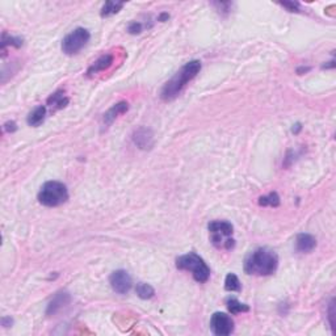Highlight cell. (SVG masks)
I'll use <instances>...</instances> for the list:
<instances>
[{
    "mask_svg": "<svg viewBox=\"0 0 336 336\" xmlns=\"http://www.w3.org/2000/svg\"><path fill=\"white\" fill-rule=\"evenodd\" d=\"M279 256L268 247H260L252 251L244 260V272L253 276H270L277 270Z\"/></svg>",
    "mask_w": 336,
    "mask_h": 336,
    "instance_id": "6da1fadb",
    "label": "cell"
},
{
    "mask_svg": "<svg viewBox=\"0 0 336 336\" xmlns=\"http://www.w3.org/2000/svg\"><path fill=\"white\" fill-rule=\"evenodd\" d=\"M200 71H201V62L197 59L185 63L167 83L164 84L162 92H160V99L164 101H172L173 99H176L180 95L186 84L189 83L190 80L195 79Z\"/></svg>",
    "mask_w": 336,
    "mask_h": 336,
    "instance_id": "7a4b0ae2",
    "label": "cell"
},
{
    "mask_svg": "<svg viewBox=\"0 0 336 336\" xmlns=\"http://www.w3.org/2000/svg\"><path fill=\"white\" fill-rule=\"evenodd\" d=\"M176 268L190 272L193 279L200 284L206 283L210 277V268L202 257L199 256L195 252H189V253L177 257Z\"/></svg>",
    "mask_w": 336,
    "mask_h": 336,
    "instance_id": "3957f363",
    "label": "cell"
},
{
    "mask_svg": "<svg viewBox=\"0 0 336 336\" xmlns=\"http://www.w3.org/2000/svg\"><path fill=\"white\" fill-rule=\"evenodd\" d=\"M68 200V190L67 186L61 182H46L41 186L38 192V201L44 206L48 208H55L62 205Z\"/></svg>",
    "mask_w": 336,
    "mask_h": 336,
    "instance_id": "277c9868",
    "label": "cell"
},
{
    "mask_svg": "<svg viewBox=\"0 0 336 336\" xmlns=\"http://www.w3.org/2000/svg\"><path fill=\"white\" fill-rule=\"evenodd\" d=\"M210 231V240L214 247L218 250H227L230 251L235 247V240L230 238L234 233V227L227 221H213L208 226Z\"/></svg>",
    "mask_w": 336,
    "mask_h": 336,
    "instance_id": "5b68a950",
    "label": "cell"
},
{
    "mask_svg": "<svg viewBox=\"0 0 336 336\" xmlns=\"http://www.w3.org/2000/svg\"><path fill=\"white\" fill-rule=\"evenodd\" d=\"M89 38H91V34L87 29L76 28L63 38L62 51L66 55H75L88 44Z\"/></svg>",
    "mask_w": 336,
    "mask_h": 336,
    "instance_id": "8992f818",
    "label": "cell"
},
{
    "mask_svg": "<svg viewBox=\"0 0 336 336\" xmlns=\"http://www.w3.org/2000/svg\"><path fill=\"white\" fill-rule=\"evenodd\" d=\"M210 330L217 336L231 335L234 332V320L226 313H214L210 318Z\"/></svg>",
    "mask_w": 336,
    "mask_h": 336,
    "instance_id": "52a82bcc",
    "label": "cell"
},
{
    "mask_svg": "<svg viewBox=\"0 0 336 336\" xmlns=\"http://www.w3.org/2000/svg\"><path fill=\"white\" fill-rule=\"evenodd\" d=\"M109 283H111L112 289L118 294H126L130 292V289L133 286L132 277L125 269L115 270L109 277Z\"/></svg>",
    "mask_w": 336,
    "mask_h": 336,
    "instance_id": "ba28073f",
    "label": "cell"
},
{
    "mask_svg": "<svg viewBox=\"0 0 336 336\" xmlns=\"http://www.w3.org/2000/svg\"><path fill=\"white\" fill-rule=\"evenodd\" d=\"M134 145L141 150H151L154 147V133L149 128H138L132 135Z\"/></svg>",
    "mask_w": 336,
    "mask_h": 336,
    "instance_id": "9c48e42d",
    "label": "cell"
},
{
    "mask_svg": "<svg viewBox=\"0 0 336 336\" xmlns=\"http://www.w3.org/2000/svg\"><path fill=\"white\" fill-rule=\"evenodd\" d=\"M70 301H71L70 293H67L66 290H61V292H58L57 294L53 297V300L49 302L48 309H46V315H49V317L55 315L59 310H62L65 306L68 305Z\"/></svg>",
    "mask_w": 336,
    "mask_h": 336,
    "instance_id": "30bf717a",
    "label": "cell"
},
{
    "mask_svg": "<svg viewBox=\"0 0 336 336\" xmlns=\"http://www.w3.org/2000/svg\"><path fill=\"white\" fill-rule=\"evenodd\" d=\"M317 247V239L313 235L301 233L296 238V250L302 253H309Z\"/></svg>",
    "mask_w": 336,
    "mask_h": 336,
    "instance_id": "8fae6325",
    "label": "cell"
},
{
    "mask_svg": "<svg viewBox=\"0 0 336 336\" xmlns=\"http://www.w3.org/2000/svg\"><path fill=\"white\" fill-rule=\"evenodd\" d=\"M129 109V104L126 101H119L117 104L112 106L109 111L106 112L104 117H102V122H104V126H109V125L113 124L119 115H124L126 113Z\"/></svg>",
    "mask_w": 336,
    "mask_h": 336,
    "instance_id": "7c38bea8",
    "label": "cell"
},
{
    "mask_svg": "<svg viewBox=\"0 0 336 336\" xmlns=\"http://www.w3.org/2000/svg\"><path fill=\"white\" fill-rule=\"evenodd\" d=\"M112 63H113V55L112 54H104L89 66V68L87 70V75L93 76L99 74V72H101V71H105L106 68H109L112 66Z\"/></svg>",
    "mask_w": 336,
    "mask_h": 336,
    "instance_id": "4fadbf2b",
    "label": "cell"
},
{
    "mask_svg": "<svg viewBox=\"0 0 336 336\" xmlns=\"http://www.w3.org/2000/svg\"><path fill=\"white\" fill-rule=\"evenodd\" d=\"M68 98L65 95V91L59 89L57 92H54L49 99H48V105L53 109V111H57V109H62L68 104Z\"/></svg>",
    "mask_w": 336,
    "mask_h": 336,
    "instance_id": "5bb4252c",
    "label": "cell"
},
{
    "mask_svg": "<svg viewBox=\"0 0 336 336\" xmlns=\"http://www.w3.org/2000/svg\"><path fill=\"white\" fill-rule=\"evenodd\" d=\"M45 116H46V106H37V108H34V109L29 113V116H28V125H29V126H34V128L35 126H38V125H41L44 122Z\"/></svg>",
    "mask_w": 336,
    "mask_h": 336,
    "instance_id": "9a60e30c",
    "label": "cell"
},
{
    "mask_svg": "<svg viewBox=\"0 0 336 336\" xmlns=\"http://www.w3.org/2000/svg\"><path fill=\"white\" fill-rule=\"evenodd\" d=\"M226 306H227V310H229L233 315H236L239 314V313H247V311H250V307H248L246 303L239 302L236 298H234V297L227 298Z\"/></svg>",
    "mask_w": 336,
    "mask_h": 336,
    "instance_id": "2e32d148",
    "label": "cell"
},
{
    "mask_svg": "<svg viewBox=\"0 0 336 336\" xmlns=\"http://www.w3.org/2000/svg\"><path fill=\"white\" fill-rule=\"evenodd\" d=\"M122 7H124L122 1H106L105 4L102 5L100 15H101V17H109L112 15L118 14Z\"/></svg>",
    "mask_w": 336,
    "mask_h": 336,
    "instance_id": "e0dca14e",
    "label": "cell"
},
{
    "mask_svg": "<svg viewBox=\"0 0 336 336\" xmlns=\"http://www.w3.org/2000/svg\"><path fill=\"white\" fill-rule=\"evenodd\" d=\"M135 293L137 296L142 300H150L152 297L155 296V290L154 287L151 286L150 284H145V283H138L137 286H135Z\"/></svg>",
    "mask_w": 336,
    "mask_h": 336,
    "instance_id": "ac0fdd59",
    "label": "cell"
},
{
    "mask_svg": "<svg viewBox=\"0 0 336 336\" xmlns=\"http://www.w3.org/2000/svg\"><path fill=\"white\" fill-rule=\"evenodd\" d=\"M225 289L227 292H240L242 290V284L239 281L236 274L229 273L226 276Z\"/></svg>",
    "mask_w": 336,
    "mask_h": 336,
    "instance_id": "d6986e66",
    "label": "cell"
},
{
    "mask_svg": "<svg viewBox=\"0 0 336 336\" xmlns=\"http://www.w3.org/2000/svg\"><path fill=\"white\" fill-rule=\"evenodd\" d=\"M259 205L261 206H270V208H277L280 205V196L276 192H272L269 195L261 196L259 199Z\"/></svg>",
    "mask_w": 336,
    "mask_h": 336,
    "instance_id": "ffe728a7",
    "label": "cell"
},
{
    "mask_svg": "<svg viewBox=\"0 0 336 336\" xmlns=\"http://www.w3.org/2000/svg\"><path fill=\"white\" fill-rule=\"evenodd\" d=\"M22 45V38L20 37H14V35H8L7 33H3L1 37V51L4 53L7 46H14V48H20Z\"/></svg>",
    "mask_w": 336,
    "mask_h": 336,
    "instance_id": "44dd1931",
    "label": "cell"
},
{
    "mask_svg": "<svg viewBox=\"0 0 336 336\" xmlns=\"http://www.w3.org/2000/svg\"><path fill=\"white\" fill-rule=\"evenodd\" d=\"M327 317H328V322H330V326L332 328V332H335V315H336V307H335V300L332 298L330 305H328V310H327Z\"/></svg>",
    "mask_w": 336,
    "mask_h": 336,
    "instance_id": "7402d4cb",
    "label": "cell"
},
{
    "mask_svg": "<svg viewBox=\"0 0 336 336\" xmlns=\"http://www.w3.org/2000/svg\"><path fill=\"white\" fill-rule=\"evenodd\" d=\"M142 31H143V25H142L141 22L133 21L129 24L128 32L130 33V34H139Z\"/></svg>",
    "mask_w": 336,
    "mask_h": 336,
    "instance_id": "603a6c76",
    "label": "cell"
},
{
    "mask_svg": "<svg viewBox=\"0 0 336 336\" xmlns=\"http://www.w3.org/2000/svg\"><path fill=\"white\" fill-rule=\"evenodd\" d=\"M280 4L283 5L284 8H286L289 12H298L300 11V3H297V1H281Z\"/></svg>",
    "mask_w": 336,
    "mask_h": 336,
    "instance_id": "cb8c5ba5",
    "label": "cell"
},
{
    "mask_svg": "<svg viewBox=\"0 0 336 336\" xmlns=\"http://www.w3.org/2000/svg\"><path fill=\"white\" fill-rule=\"evenodd\" d=\"M3 129H4V132H8V133H14V132H16V130H17V125H16V122H14V121H8V122H5L4 126H3Z\"/></svg>",
    "mask_w": 336,
    "mask_h": 336,
    "instance_id": "d4e9b609",
    "label": "cell"
},
{
    "mask_svg": "<svg viewBox=\"0 0 336 336\" xmlns=\"http://www.w3.org/2000/svg\"><path fill=\"white\" fill-rule=\"evenodd\" d=\"M12 323H14V320H12V318H9V317H4V318L1 319V326H4V327L12 326Z\"/></svg>",
    "mask_w": 336,
    "mask_h": 336,
    "instance_id": "484cf974",
    "label": "cell"
},
{
    "mask_svg": "<svg viewBox=\"0 0 336 336\" xmlns=\"http://www.w3.org/2000/svg\"><path fill=\"white\" fill-rule=\"evenodd\" d=\"M309 71H310V67L302 66V67H298V68H297V74H298V75H303V74L309 72Z\"/></svg>",
    "mask_w": 336,
    "mask_h": 336,
    "instance_id": "4316f807",
    "label": "cell"
},
{
    "mask_svg": "<svg viewBox=\"0 0 336 336\" xmlns=\"http://www.w3.org/2000/svg\"><path fill=\"white\" fill-rule=\"evenodd\" d=\"M168 18H169V15L164 12V14H162L159 17H158V20H159V21H162V22H164V21H167Z\"/></svg>",
    "mask_w": 336,
    "mask_h": 336,
    "instance_id": "83f0119b",
    "label": "cell"
},
{
    "mask_svg": "<svg viewBox=\"0 0 336 336\" xmlns=\"http://www.w3.org/2000/svg\"><path fill=\"white\" fill-rule=\"evenodd\" d=\"M301 128H302L301 124H297L296 128H293V133H298V132L301 130Z\"/></svg>",
    "mask_w": 336,
    "mask_h": 336,
    "instance_id": "f1b7e54d",
    "label": "cell"
}]
</instances>
